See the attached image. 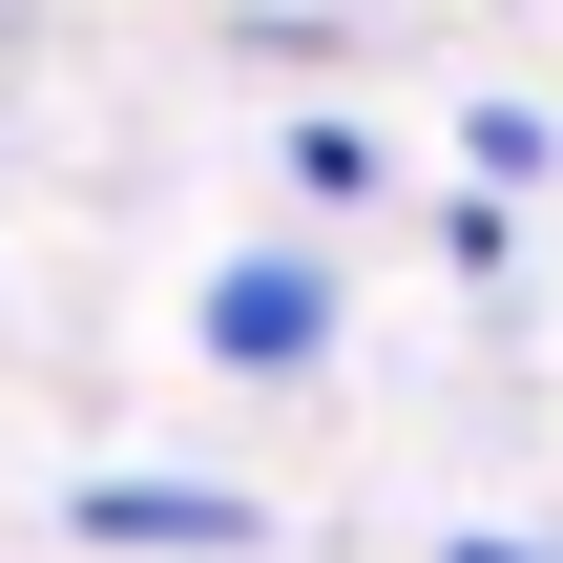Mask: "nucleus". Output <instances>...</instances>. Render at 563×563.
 Instances as JSON below:
<instances>
[{"instance_id":"f03ea898","label":"nucleus","mask_w":563,"mask_h":563,"mask_svg":"<svg viewBox=\"0 0 563 563\" xmlns=\"http://www.w3.org/2000/svg\"><path fill=\"white\" fill-rule=\"evenodd\" d=\"M84 522L104 543H251V501H209V481H104Z\"/></svg>"},{"instance_id":"f257e3e1","label":"nucleus","mask_w":563,"mask_h":563,"mask_svg":"<svg viewBox=\"0 0 563 563\" xmlns=\"http://www.w3.org/2000/svg\"><path fill=\"white\" fill-rule=\"evenodd\" d=\"M313 334H334V272H313V251H230V272H209V355H230V376H292Z\"/></svg>"}]
</instances>
